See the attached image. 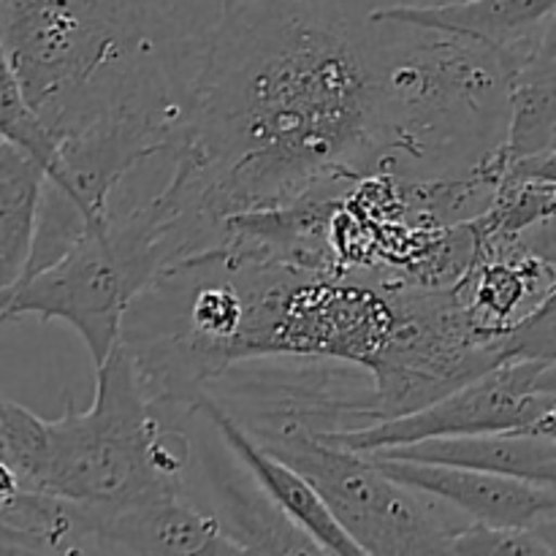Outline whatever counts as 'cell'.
<instances>
[{
    "instance_id": "6da1fadb",
    "label": "cell",
    "mask_w": 556,
    "mask_h": 556,
    "mask_svg": "<svg viewBox=\"0 0 556 556\" xmlns=\"http://www.w3.org/2000/svg\"><path fill=\"white\" fill-rule=\"evenodd\" d=\"M413 3L226 5L172 155L210 220L345 193L372 174L470 177L503 150L505 54L380 11Z\"/></svg>"
},
{
    "instance_id": "7a4b0ae2",
    "label": "cell",
    "mask_w": 556,
    "mask_h": 556,
    "mask_svg": "<svg viewBox=\"0 0 556 556\" xmlns=\"http://www.w3.org/2000/svg\"><path fill=\"white\" fill-rule=\"evenodd\" d=\"M228 0H0L3 65L81 177L119 185L182 144Z\"/></svg>"
},
{
    "instance_id": "3957f363",
    "label": "cell",
    "mask_w": 556,
    "mask_h": 556,
    "mask_svg": "<svg viewBox=\"0 0 556 556\" xmlns=\"http://www.w3.org/2000/svg\"><path fill=\"white\" fill-rule=\"evenodd\" d=\"M168 179L147 199L112 206L98 231H85L52 266L0 293V318L36 315L63 320L85 342L96 369L123 340L136 299L166 269L217 248L220 237L201 220Z\"/></svg>"
},
{
    "instance_id": "277c9868",
    "label": "cell",
    "mask_w": 556,
    "mask_h": 556,
    "mask_svg": "<svg viewBox=\"0 0 556 556\" xmlns=\"http://www.w3.org/2000/svg\"><path fill=\"white\" fill-rule=\"evenodd\" d=\"M147 394L134 356L119 342L96 369L87 410L65 405L41 418L20 402H0V467L16 486L63 494L90 505H117L157 481V445L168 424Z\"/></svg>"
},
{
    "instance_id": "5b68a950",
    "label": "cell",
    "mask_w": 556,
    "mask_h": 556,
    "mask_svg": "<svg viewBox=\"0 0 556 556\" xmlns=\"http://www.w3.org/2000/svg\"><path fill=\"white\" fill-rule=\"evenodd\" d=\"M309 478L342 530L372 556L448 554L470 516L434 494L391 478L362 451L313 434L261 443Z\"/></svg>"
},
{
    "instance_id": "8992f818",
    "label": "cell",
    "mask_w": 556,
    "mask_h": 556,
    "mask_svg": "<svg viewBox=\"0 0 556 556\" xmlns=\"http://www.w3.org/2000/svg\"><path fill=\"white\" fill-rule=\"evenodd\" d=\"M543 369L546 364L530 358H505L481 378L459 386L421 410L378 421L372 427L318 434V440L367 454L434 438L527 432L556 405V394L541 386Z\"/></svg>"
},
{
    "instance_id": "52a82bcc",
    "label": "cell",
    "mask_w": 556,
    "mask_h": 556,
    "mask_svg": "<svg viewBox=\"0 0 556 556\" xmlns=\"http://www.w3.org/2000/svg\"><path fill=\"white\" fill-rule=\"evenodd\" d=\"M101 554H244L190 481H157L117 505H98Z\"/></svg>"
},
{
    "instance_id": "ba28073f",
    "label": "cell",
    "mask_w": 556,
    "mask_h": 556,
    "mask_svg": "<svg viewBox=\"0 0 556 556\" xmlns=\"http://www.w3.org/2000/svg\"><path fill=\"white\" fill-rule=\"evenodd\" d=\"M369 456L391 478L445 500L472 521L535 530L543 521L556 519V486L552 483H535L481 467L434 465V462L394 459L380 454Z\"/></svg>"
},
{
    "instance_id": "9c48e42d",
    "label": "cell",
    "mask_w": 556,
    "mask_h": 556,
    "mask_svg": "<svg viewBox=\"0 0 556 556\" xmlns=\"http://www.w3.org/2000/svg\"><path fill=\"white\" fill-rule=\"evenodd\" d=\"M201 486L195 492L220 516L228 535L244 554H326L269 494L253 472L223 443V454L201 440L195 445Z\"/></svg>"
},
{
    "instance_id": "30bf717a",
    "label": "cell",
    "mask_w": 556,
    "mask_h": 556,
    "mask_svg": "<svg viewBox=\"0 0 556 556\" xmlns=\"http://www.w3.org/2000/svg\"><path fill=\"white\" fill-rule=\"evenodd\" d=\"M195 410L204 418H210L215 432L220 434L223 443L237 454V459L253 472L255 481L261 483L266 494L324 548L326 554H348V556H364V548L342 530L340 521L334 519L331 508L326 505V500L320 497L318 489L309 483L307 476L296 470L293 465H288L286 459L275 456L271 451H266L220 402L212 400L210 394H204L195 405Z\"/></svg>"
},
{
    "instance_id": "8fae6325",
    "label": "cell",
    "mask_w": 556,
    "mask_h": 556,
    "mask_svg": "<svg viewBox=\"0 0 556 556\" xmlns=\"http://www.w3.org/2000/svg\"><path fill=\"white\" fill-rule=\"evenodd\" d=\"M0 554H101L98 505L16 486L3 478Z\"/></svg>"
},
{
    "instance_id": "7c38bea8",
    "label": "cell",
    "mask_w": 556,
    "mask_h": 556,
    "mask_svg": "<svg viewBox=\"0 0 556 556\" xmlns=\"http://www.w3.org/2000/svg\"><path fill=\"white\" fill-rule=\"evenodd\" d=\"M556 9V0H465L451 5H389L380 9L396 20L459 33L500 49L508 74L535 43L541 25Z\"/></svg>"
},
{
    "instance_id": "4fadbf2b",
    "label": "cell",
    "mask_w": 556,
    "mask_h": 556,
    "mask_svg": "<svg viewBox=\"0 0 556 556\" xmlns=\"http://www.w3.org/2000/svg\"><path fill=\"white\" fill-rule=\"evenodd\" d=\"M554 286L552 266L527 255H481L456 282L472 318L497 337L530 318Z\"/></svg>"
},
{
    "instance_id": "5bb4252c",
    "label": "cell",
    "mask_w": 556,
    "mask_h": 556,
    "mask_svg": "<svg viewBox=\"0 0 556 556\" xmlns=\"http://www.w3.org/2000/svg\"><path fill=\"white\" fill-rule=\"evenodd\" d=\"M510 123L505 139L508 163L554 147L556 139V9L541 25L530 52L508 74Z\"/></svg>"
},
{
    "instance_id": "9a60e30c",
    "label": "cell",
    "mask_w": 556,
    "mask_h": 556,
    "mask_svg": "<svg viewBox=\"0 0 556 556\" xmlns=\"http://www.w3.org/2000/svg\"><path fill=\"white\" fill-rule=\"evenodd\" d=\"M47 172L33 155L0 141V293L25 277L36 248Z\"/></svg>"
},
{
    "instance_id": "2e32d148",
    "label": "cell",
    "mask_w": 556,
    "mask_h": 556,
    "mask_svg": "<svg viewBox=\"0 0 556 556\" xmlns=\"http://www.w3.org/2000/svg\"><path fill=\"white\" fill-rule=\"evenodd\" d=\"M0 128H3V139L11 144L22 147L27 155L36 157L47 172V179H52L60 172L63 163V147L54 130L43 123L41 114L33 109L22 92L20 81L3 65V114H0Z\"/></svg>"
},
{
    "instance_id": "e0dca14e",
    "label": "cell",
    "mask_w": 556,
    "mask_h": 556,
    "mask_svg": "<svg viewBox=\"0 0 556 556\" xmlns=\"http://www.w3.org/2000/svg\"><path fill=\"white\" fill-rule=\"evenodd\" d=\"M448 554H554V548L535 530L472 521L451 541Z\"/></svg>"
},
{
    "instance_id": "ac0fdd59",
    "label": "cell",
    "mask_w": 556,
    "mask_h": 556,
    "mask_svg": "<svg viewBox=\"0 0 556 556\" xmlns=\"http://www.w3.org/2000/svg\"><path fill=\"white\" fill-rule=\"evenodd\" d=\"M505 358L556 364V313L530 315L505 340Z\"/></svg>"
},
{
    "instance_id": "d6986e66",
    "label": "cell",
    "mask_w": 556,
    "mask_h": 556,
    "mask_svg": "<svg viewBox=\"0 0 556 556\" xmlns=\"http://www.w3.org/2000/svg\"><path fill=\"white\" fill-rule=\"evenodd\" d=\"M527 432H535V434H546V438H554L556 440V405L552 407V410L546 413L543 418H538L535 424H532Z\"/></svg>"
},
{
    "instance_id": "ffe728a7",
    "label": "cell",
    "mask_w": 556,
    "mask_h": 556,
    "mask_svg": "<svg viewBox=\"0 0 556 556\" xmlns=\"http://www.w3.org/2000/svg\"><path fill=\"white\" fill-rule=\"evenodd\" d=\"M535 532L548 543V546L554 548V554H556V519H548V521H543V525H538Z\"/></svg>"
},
{
    "instance_id": "44dd1931",
    "label": "cell",
    "mask_w": 556,
    "mask_h": 556,
    "mask_svg": "<svg viewBox=\"0 0 556 556\" xmlns=\"http://www.w3.org/2000/svg\"><path fill=\"white\" fill-rule=\"evenodd\" d=\"M541 386H543V389H546V391H552V394H556V364H552V367L543 369Z\"/></svg>"
},
{
    "instance_id": "7402d4cb",
    "label": "cell",
    "mask_w": 556,
    "mask_h": 556,
    "mask_svg": "<svg viewBox=\"0 0 556 556\" xmlns=\"http://www.w3.org/2000/svg\"><path fill=\"white\" fill-rule=\"evenodd\" d=\"M451 3H465V0H416L413 5H451Z\"/></svg>"
},
{
    "instance_id": "603a6c76",
    "label": "cell",
    "mask_w": 556,
    "mask_h": 556,
    "mask_svg": "<svg viewBox=\"0 0 556 556\" xmlns=\"http://www.w3.org/2000/svg\"><path fill=\"white\" fill-rule=\"evenodd\" d=\"M552 275H554V280H556V266H552Z\"/></svg>"
},
{
    "instance_id": "cb8c5ba5",
    "label": "cell",
    "mask_w": 556,
    "mask_h": 556,
    "mask_svg": "<svg viewBox=\"0 0 556 556\" xmlns=\"http://www.w3.org/2000/svg\"><path fill=\"white\" fill-rule=\"evenodd\" d=\"M228 3H237V0H228Z\"/></svg>"
},
{
    "instance_id": "d4e9b609",
    "label": "cell",
    "mask_w": 556,
    "mask_h": 556,
    "mask_svg": "<svg viewBox=\"0 0 556 556\" xmlns=\"http://www.w3.org/2000/svg\"><path fill=\"white\" fill-rule=\"evenodd\" d=\"M554 147H556V139H554Z\"/></svg>"
}]
</instances>
